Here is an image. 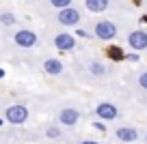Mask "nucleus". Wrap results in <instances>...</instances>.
Listing matches in <instances>:
<instances>
[{"label":"nucleus","mask_w":147,"mask_h":144,"mask_svg":"<svg viewBox=\"0 0 147 144\" xmlns=\"http://www.w3.org/2000/svg\"><path fill=\"white\" fill-rule=\"evenodd\" d=\"M5 118H7V123H11V125H24V123L28 121V108L24 103H13V105L7 108Z\"/></svg>","instance_id":"obj_1"},{"label":"nucleus","mask_w":147,"mask_h":144,"mask_svg":"<svg viewBox=\"0 0 147 144\" xmlns=\"http://www.w3.org/2000/svg\"><path fill=\"white\" fill-rule=\"evenodd\" d=\"M93 32H95L97 39L110 41V39H115V37H117V26L110 22V19H100V22L95 24V28H93Z\"/></svg>","instance_id":"obj_2"},{"label":"nucleus","mask_w":147,"mask_h":144,"mask_svg":"<svg viewBox=\"0 0 147 144\" xmlns=\"http://www.w3.org/2000/svg\"><path fill=\"white\" fill-rule=\"evenodd\" d=\"M56 22L63 24V26H78V24H80V11H78V9H74V7L59 9Z\"/></svg>","instance_id":"obj_3"},{"label":"nucleus","mask_w":147,"mask_h":144,"mask_svg":"<svg viewBox=\"0 0 147 144\" xmlns=\"http://www.w3.org/2000/svg\"><path fill=\"white\" fill-rule=\"evenodd\" d=\"M13 41H15V45H20V47H35L37 41H39V37H37L32 30L22 28V30H18L13 35Z\"/></svg>","instance_id":"obj_4"},{"label":"nucleus","mask_w":147,"mask_h":144,"mask_svg":"<svg viewBox=\"0 0 147 144\" xmlns=\"http://www.w3.org/2000/svg\"><path fill=\"white\" fill-rule=\"evenodd\" d=\"M95 114H97V118H102V121H115V118L119 116V110H117V105H115V103L102 101V103H97Z\"/></svg>","instance_id":"obj_5"},{"label":"nucleus","mask_w":147,"mask_h":144,"mask_svg":"<svg viewBox=\"0 0 147 144\" xmlns=\"http://www.w3.org/2000/svg\"><path fill=\"white\" fill-rule=\"evenodd\" d=\"M128 45L136 52L147 50V30H132L128 35Z\"/></svg>","instance_id":"obj_6"},{"label":"nucleus","mask_w":147,"mask_h":144,"mask_svg":"<svg viewBox=\"0 0 147 144\" xmlns=\"http://www.w3.org/2000/svg\"><path fill=\"white\" fill-rule=\"evenodd\" d=\"M78 121H80V112L76 108H63L59 112V123L65 127H74Z\"/></svg>","instance_id":"obj_7"},{"label":"nucleus","mask_w":147,"mask_h":144,"mask_svg":"<svg viewBox=\"0 0 147 144\" xmlns=\"http://www.w3.org/2000/svg\"><path fill=\"white\" fill-rule=\"evenodd\" d=\"M54 45H56V50H61V52H69L76 47V37L69 35V32H61V35L54 37Z\"/></svg>","instance_id":"obj_8"},{"label":"nucleus","mask_w":147,"mask_h":144,"mask_svg":"<svg viewBox=\"0 0 147 144\" xmlns=\"http://www.w3.org/2000/svg\"><path fill=\"white\" fill-rule=\"evenodd\" d=\"M115 135L121 142H136L138 140V131L134 129V127H119V129L115 131Z\"/></svg>","instance_id":"obj_9"},{"label":"nucleus","mask_w":147,"mask_h":144,"mask_svg":"<svg viewBox=\"0 0 147 144\" xmlns=\"http://www.w3.org/2000/svg\"><path fill=\"white\" fill-rule=\"evenodd\" d=\"M43 71L48 75H61L63 73V63L59 58H46L43 60Z\"/></svg>","instance_id":"obj_10"},{"label":"nucleus","mask_w":147,"mask_h":144,"mask_svg":"<svg viewBox=\"0 0 147 144\" xmlns=\"http://www.w3.org/2000/svg\"><path fill=\"white\" fill-rule=\"evenodd\" d=\"M108 0H84V7H87L91 13H104L108 9Z\"/></svg>","instance_id":"obj_11"},{"label":"nucleus","mask_w":147,"mask_h":144,"mask_svg":"<svg viewBox=\"0 0 147 144\" xmlns=\"http://www.w3.org/2000/svg\"><path fill=\"white\" fill-rule=\"evenodd\" d=\"M89 71H91V75H95V77H102V75H106V65L104 63H100V60H91L89 63Z\"/></svg>","instance_id":"obj_12"},{"label":"nucleus","mask_w":147,"mask_h":144,"mask_svg":"<svg viewBox=\"0 0 147 144\" xmlns=\"http://www.w3.org/2000/svg\"><path fill=\"white\" fill-rule=\"evenodd\" d=\"M61 135H63V133H61V129H59L56 125H50V127L46 129V138H48V140H61Z\"/></svg>","instance_id":"obj_13"},{"label":"nucleus","mask_w":147,"mask_h":144,"mask_svg":"<svg viewBox=\"0 0 147 144\" xmlns=\"http://www.w3.org/2000/svg\"><path fill=\"white\" fill-rule=\"evenodd\" d=\"M15 22H18V19H15L13 13H0V24H2V26H13Z\"/></svg>","instance_id":"obj_14"},{"label":"nucleus","mask_w":147,"mask_h":144,"mask_svg":"<svg viewBox=\"0 0 147 144\" xmlns=\"http://www.w3.org/2000/svg\"><path fill=\"white\" fill-rule=\"evenodd\" d=\"M74 0H50V5L54 9H65V7H71Z\"/></svg>","instance_id":"obj_15"},{"label":"nucleus","mask_w":147,"mask_h":144,"mask_svg":"<svg viewBox=\"0 0 147 144\" xmlns=\"http://www.w3.org/2000/svg\"><path fill=\"white\" fill-rule=\"evenodd\" d=\"M108 54H110V58H113V60H121V58H123V52H121L119 47H110Z\"/></svg>","instance_id":"obj_16"},{"label":"nucleus","mask_w":147,"mask_h":144,"mask_svg":"<svg viewBox=\"0 0 147 144\" xmlns=\"http://www.w3.org/2000/svg\"><path fill=\"white\" fill-rule=\"evenodd\" d=\"M138 86H141L143 90H147V71H143L141 75H138Z\"/></svg>","instance_id":"obj_17"},{"label":"nucleus","mask_w":147,"mask_h":144,"mask_svg":"<svg viewBox=\"0 0 147 144\" xmlns=\"http://www.w3.org/2000/svg\"><path fill=\"white\" fill-rule=\"evenodd\" d=\"M76 35H78V37H82V39H89V35H87V32H84V30H78V32H76Z\"/></svg>","instance_id":"obj_18"},{"label":"nucleus","mask_w":147,"mask_h":144,"mask_svg":"<svg viewBox=\"0 0 147 144\" xmlns=\"http://www.w3.org/2000/svg\"><path fill=\"white\" fill-rule=\"evenodd\" d=\"M80 144H100V142H95V140H82Z\"/></svg>","instance_id":"obj_19"},{"label":"nucleus","mask_w":147,"mask_h":144,"mask_svg":"<svg viewBox=\"0 0 147 144\" xmlns=\"http://www.w3.org/2000/svg\"><path fill=\"white\" fill-rule=\"evenodd\" d=\"M2 75H5V69H0V77H2Z\"/></svg>","instance_id":"obj_20"},{"label":"nucleus","mask_w":147,"mask_h":144,"mask_svg":"<svg viewBox=\"0 0 147 144\" xmlns=\"http://www.w3.org/2000/svg\"><path fill=\"white\" fill-rule=\"evenodd\" d=\"M2 125H5V121H2V118H0V127H2Z\"/></svg>","instance_id":"obj_21"},{"label":"nucleus","mask_w":147,"mask_h":144,"mask_svg":"<svg viewBox=\"0 0 147 144\" xmlns=\"http://www.w3.org/2000/svg\"><path fill=\"white\" fill-rule=\"evenodd\" d=\"M145 142H147V131H145Z\"/></svg>","instance_id":"obj_22"}]
</instances>
